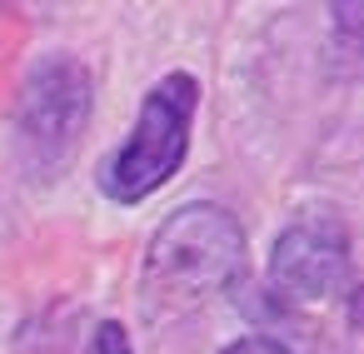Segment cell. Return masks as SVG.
Listing matches in <instances>:
<instances>
[{
    "label": "cell",
    "mask_w": 364,
    "mask_h": 354,
    "mask_svg": "<svg viewBox=\"0 0 364 354\" xmlns=\"http://www.w3.org/2000/svg\"><path fill=\"white\" fill-rule=\"evenodd\" d=\"M195 115H200V80L190 70L160 75L145 90L125 145L100 165V175H95L100 195L115 200V205H140L155 190H165L190 155Z\"/></svg>",
    "instance_id": "cell-2"
},
{
    "label": "cell",
    "mask_w": 364,
    "mask_h": 354,
    "mask_svg": "<svg viewBox=\"0 0 364 354\" xmlns=\"http://www.w3.org/2000/svg\"><path fill=\"white\" fill-rule=\"evenodd\" d=\"M90 115H95L90 70L65 50L41 55L21 85V105H16V150H21V165L31 170V180H60V170L80 150Z\"/></svg>",
    "instance_id": "cell-3"
},
{
    "label": "cell",
    "mask_w": 364,
    "mask_h": 354,
    "mask_svg": "<svg viewBox=\"0 0 364 354\" xmlns=\"http://www.w3.org/2000/svg\"><path fill=\"white\" fill-rule=\"evenodd\" d=\"M269 289L279 304H319L354 294V240L334 210H309L274 235Z\"/></svg>",
    "instance_id": "cell-4"
},
{
    "label": "cell",
    "mask_w": 364,
    "mask_h": 354,
    "mask_svg": "<svg viewBox=\"0 0 364 354\" xmlns=\"http://www.w3.org/2000/svg\"><path fill=\"white\" fill-rule=\"evenodd\" d=\"M220 354H294L284 339H274V334H245V339H235V344H225Z\"/></svg>",
    "instance_id": "cell-5"
},
{
    "label": "cell",
    "mask_w": 364,
    "mask_h": 354,
    "mask_svg": "<svg viewBox=\"0 0 364 354\" xmlns=\"http://www.w3.org/2000/svg\"><path fill=\"white\" fill-rule=\"evenodd\" d=\"M95 354H130V339L120 324H100L95 329Z\"/></svg>",
    "instance_id": "cell-6"
},
{
    "label": "cell",
    "mask_w": 364,
    "mask_h": 354,
    "mask_svg": "<svg viewBox=\"0 0 364 354\" xmlns=\"http://www.w3.org/2000/svg\"><path fill=\"white\" fill-rule=\"evenodd\" d=\"M245 225L225 210V205H180L150 240L145 250V309L160 314H185L195 304H205L210 294H225L245 279Z\"/></svg>",
    "instance_id": "cell-1"
}]
</instances>
